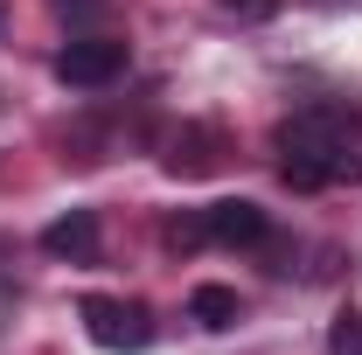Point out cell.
Instances as JSON below:
<instances>
[{
	"mask_svg": "<svg viewBox=\"0 0 362 355\" xmlns=\"http://www.w3.org/2000/svg\"><path fill=\"white\" fill-rule=\"evenodd\" d=\"M279 175L286 188L314 195V188H334V181H356L362 161H356V119L341 112H293L279 126Z\"/></svg>",
	"mask_w": 362,
	"mask_h": 355,
	"instance_id": "1",
	"label": "cell"
},
{
	"mask_svg": "<svg viewBox=\"0 0 362 355\" xmlns=\"http://www.w3.org/2000/svg\"><path fill=\"white\" fill-rule=\"evenodd\" d=\"M223 14H237V21H272L279 14V0H216Z\"/></svg>",
	"mask_w": 362,
	"mask_h": 355,
	"instance_id": "10",
	"label": "cell"
},
{
	"mask_svg": "<svg viewBox=\"0 0 362 355\" xmlns=\"http://www.w3.org/2000/svg\"><path fill=\"white\" fill-rule=\"evenodd\" d=\"M216 146H223L216 126H181V133L168 139V175H209V168L223 161Z\"/></svg>",
	"mask_w": 362,
	"mask_h": 355,
	"instance_id": "6",
	"label": "cell"
},
{
	"mask_svg": "<svg viewBox=\"0 0 362 355\" xmlns=\"http://www.w3.org/2000/svg\"><path fill=\"white\" fill-rule=\"evenodd\" d=\"M84 327H90V342L112 349V355H139L153 342V313L139 300H112V293H90L84 300Z\"/></svg>",
	"mask_w": 362,
	"mask_h": 355,
	"instance_id": "2",
	"label": "cell"
},
{
	"mask_svg": "<svg viewBox=\"0 0 362 355\" xmlns=\"http://www.w3.org/2000/svg\"><path fill=\"white\" fill-rule=\"evenodd\" d=\"M56 7H63V14H98L105 0H56Z\"/></svg>",
	"mask_w": 362,
	"mask_h": 355,
	"instance_id": "11",
	"label": "cell"
},
{
	"mask_svg": "<svg viewBox=\"0 0 362 355\" xmlns=\"http://www.w3.org/2000/svg\"><path fill=\"white\" fill-rule=\"evenodd\" d=\"M327 355H362V313L356 307H341L327 320Z\"/></svg>",
	"mask_w": 362,
	"mask_h": 355,
	"instance_id": "8",
	"label": "cell"
},
{
	"mask_svg": "<svg viewBox=\"0 0 362 355\" xmlns=\"http://www.w3.org/2000/svg\"><path fill=\"white\" fill-rule=\"evenodd\" d=\"M42 251L49 258H98V209H70V216H56L42 230Z\"/></svg>",
	"mask_w": 362,
	"mask_h": 355,
	"instance_id": "5",
	"label": "cell"
},
{
	"mask_svg": "<svg viewBox=\"0 0 362 355\" xmlns=\"http://www.w3.org/2000/svg\"><path fill=\"white\" fill-rule=\"evenodd\" d=\"M202 216H209V244H265V237H272V216L258 209V202H244V195L209 202Z\"/></svg>",
	"mask_w": 362,
	"mask_h": 355,
	"instance_id": "4",
	"label": "cell"
},
{
	"mask_svg": "<svg viewBox=\"0 0 362 355\" xmlns=\"http://www.w3.org/2000/svg\"><path fill=\"white\" fill-rule=\"evenodd\" d=\"M168 244H175V251H195V244H209V216H175V223H168Z\"/></svg>",
	"mask_w": 362,
	"mask_h": 355,
	"instance_id": "9",
	"label": "cell"
},
{
	"mask_svg": "<svg viewBox=\"0 0 362 355\" xmlns=\"http://www.w3.org/2000/svg\"><path fill=\"white\" fill-rule=\"evenodd\" d=\"M112 77H126V42H112V35H77V42L56 49V84L105 91Z\"/></svg>",
	"mask_w": 362,
	"mask_h": 355,
	"instance_id": "3",
	"label": "cell"
},
{
	"mask_svg": "<svg viewBox=\"0 0 362 355\" xmlns=\"http://www.w3.org/2000/svg\"><path fill=\"white\" fill-rule=\"evenodd\" d=\"M237 313H244V300H237V286H195L188 293V320H202L209 334H223V327H237Z\"/></svg>",
	"mask_w": 362,
	"mask_h": 355,
	"instance_id": "7",
	"label": "cell"
}]
</instances>
